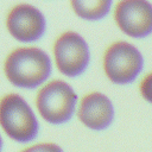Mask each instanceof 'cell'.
I'll use <instances>...</instances> for the list:
<instances>
[{
	"instance_id": "1",
	"label": "cell",
	"mask_w": 152,
	"mask_h": 152,
	"mask_svg": "<svg viewBox=\"0 0 152 152\" xmlns=\"http://www.w3.org/2000/svg\"><path fill=\"white\" fill-rule=\"evenodd\" d=\"M4 74L10 83L18 88L42 87L51 74L49 55L36 46L13 49L4 61Z\"/></svg>"
},
{
	"instance_id": "2",
	"label": "cell",
	"mask_w": 152,
	"mask_h": 152,
	"mask_svg": "<svg viewBox=\"0 0 152 152\" xmlns=\"http://www.w3.org/2000/svg\"><path fill=\"white\" fill-rule=\"evenodd\" d=\"M0 127L11 140L19 144L32 141L39 132L33 109L17 93L5 94L0 99Z\"/></svg>"
},
{
	"instance_id": "3",
	"label": "cell",
	"mask_w": 152,
	"mask_h": 152,
	"mask_svg": "<svg viewBox=\"0 0 152 152\" xmlns=\"http://www.w3.org/2000/svg\"><path fill=\"white\" fill-rule=\"evenodd\" d=\"M34 103L43 120L51 125H62L75 114L78 97L68 82L56 78L39 88Z\"/></svg>"
},
{
	"instance_id": "4",
	"label": "cell",
	"mask_w": 152,
	"mask_h": 152,
	"mask_svg": "<svg viewBox=\"0 0 152 152\" xmlns=\"http://www.w3.org/2000/svg\"><path fill=\"white\" fill-rule=\"evenodd\" d=\"M102 66L110 82L115 84H128L141 72L144 58L133 44L125 40H116L104 50Z\"/></svg>"
},
{
	"instance_id": "5",
	"label": "cell",
	"mask_w": 152,
	"mask_h": 152,
	"mask_svg": "<svg viewBox=\"0 0 152 152\" xmlns=\"http://www.w3.org/2000/svg\"><path fill=\"white\" fill-rule=\"evenodd\" d=\"M52 53L57 69L68 77L81 75L90 61L87 42L75 31L61 33L53 42Z\"/></svg>"
},
{
	"instance_id": "6",
	"label": "cell",
	"mask_w": 152,
	"mask_h": 152,
	"mask_svg": "<svg viewBox=\"0 0 152 152\" xmlns=\"http://www.w3.org/2000/svg\"><path fill=\"white\" fill-rule=\"evenodd\" d=\"M118 27L129 37L152 33V4L148 0H119L114 8Z\"/></svg>"
},
{
	"instance_id": "7",
	"label": "cell",
	"mask_w": 152,
	"mask_h": 152,
	"mask_svg": "<svg viewBox=\"0 0 152 152\" xmlns=\"http://www.w3.org/2000/svg\"><path fill=\"white\" fill-rule=\"evenodd\" d=\"M6 28L19 42L39 39L45 31L44 14L33 5L21 2L14 5L6 15Z\"/></svg>"
},
{
	"instance_id": "8",
	"label": "cell",
	"mask_w": 152,
	"mask_h": 152,
	"mask_svg": "<svg viewBox=\"0 0 152 152\" xmlns=\"http://www.w3.org/2000/svg\"><path fill=\"white\" fill-rule=\"evenodd\" d=\"M76 114L84 127L91 131H103L114 120V107L103 93L89 91L78 100Z\"/></svg>"
},
{
	"instance_id": "9",
	"label": "cell",
	"mask_w": 152,
	"mask_h": 152,
	"mask_svg": "<svg viewBox=\"0 0 152 152\" xmlns=\"http://www.w3.org/2000/svg\"><path fill=\"white\" fill-rule=\"evenodd\" d=\"M70 5L75 14L80 18L97 20L109 12L112 0H70Z\"/></svg>"
},
{
	"instance_id": "10",
	"label": "cell",
	"mask_w": 152,
	"mask_h": 152,
	"mask_svg": "<svg viewBox=\"0 0 152 152\" xmlns=\"http://www.w3.org/2000/svg\"><path fill=\"white\" fill-rule=\"evenodd\" d=\"M19 152H64V151L56 142L42 141V142H34V144L27 145Z\"/></svg>"
},
{
	"instance_id": "11",
	"label": "cell",
	"mask_w": 152,
	"mask_h": 152,
	"mask_svg": "<svg viewBox=\"0 0 152 152\" xmlns=\"http://www.w3.org/2000/svg\"><path fill=\"white\" fill-rule=\"evenodd\" d=\"M139 93L145 101L152 103V71L148 72L146 76H144L142 80L140 81Z\"/></svg>"
},
{
	"instance_id": "12",
	"label": "cell",
	"mask_w": 152,
	"mask_h": 152,
	"mask_svg": "<svg viewBox=\"0 0 152 152\" xmlns=\"http://www.w3.org/2000/svg\"><path fill=\"white\" fill-rule=\"evenodd\" d=\"M2 147H4V141H2V137L0 134V152L2 151Z\"/></svg>"
}]
</instances>
